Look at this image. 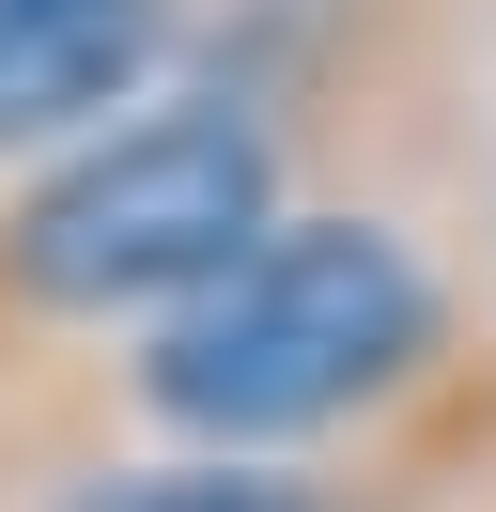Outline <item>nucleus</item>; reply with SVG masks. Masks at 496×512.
Wrapping results in <instances>:
<instances>
[{
    "label": "nucleus",
    "instance_id": "obj_1",
    "mask_svg": "<svg viewBox=\"0 0 496 512\" xmlns=\"http://www.w3.org/2000/svg\"><path fill=\"white\" fill-rule=\"evenodd\" d=\"M140 419L155 450L217 466H496V326L450 218L388 187H326L217 264L171 326L109 342L93 388L0 404V435H78Z\"/></svg>",
    "mask_w": 496,
    "mask_h": 512
},
{
    "label": "nucleus",
    "instance_id": "obj_2",
    "mask_svg": "<svg viewBox=\"0 0 496 512\" xmlns=\"http://www.w3.org/2000/svg\"><path fill=\"white\" fill-rule=\"evenodd\" d=\"M310 202L295 140L248 94L186 78V94H140L124 125L62 140L47 171L0 187V404L47 388L62 342H140L171 326L217 264H248L279 218Z\"/></svg>",
    "mask_w": 496,
    "mask_h": 512
},
{
    "label": "nucleus",
    "instance_id": "obj_3",
    "mask_svg": "<svg viewBox=\"0 0 496 512\" xmlns=\"http://www.w3.org/2000/svg\"><path fill=\"white\" fill-rule=\"evenodd\" d=\"M202 0H0V187L47 171L62 140L124 125L140 94H171Z\"/></svg>",
    "mask_w": 496,
    "mask_h": 512
},
{
    "label": "nucleus",
    "instance_id": "obj_4",
    "mask_svg": "<svg viewBox=\"0 0 496 512\" xmlns=\"http://www.w3.org/2000/svg\"><path fill=\"white\" fill-rule=\"evenodd\" d=\"M465 466H217V450H62L0 512H450Z\"/></svg>",
    "mask_w": 496,
    "mask_h": 512
}]
</instances>
